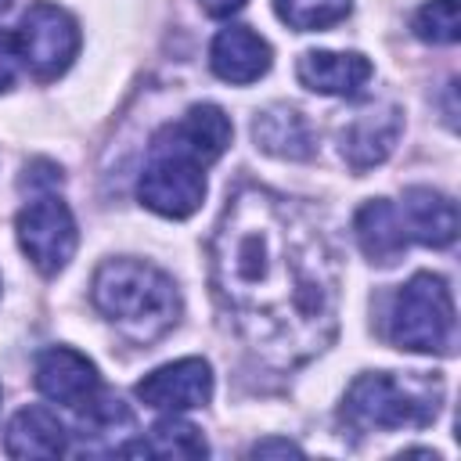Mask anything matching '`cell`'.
Segmentation results:
<instances>
[{
	"mask_svg": "<svg viewBox=\"0 0 461 461\" xmlns=\"http://www.w3.org/2000/svg\"><path fill=\"white\" fill-rule=\"evenodd\" d=\"M212 285L238 335L292 367L339 331V267L313 216L267 187H238L212 230Z\"/></svg>",
	"mask_w": 461,
	"mask_h": 461,
	"instance_id": "1",
	"label": "cell"
},
{
	"mask_svg": "<svg viewBox=\"0 0 461 461\" xmlns=\"http://www.w3.org/2000/svg\"><path fill=\"white\" fill-rule=\"evenodd\" d=\"M230 119L216 104H194L151 137L137 180L140 202L169 220L191 216L205 198V169L227 151Z\"/></svg>",
	"mask_w": 461,
	"mask_h": 461,
	"instance_id": "2",
	"label": "cell"
},
{
	"mask_svg": "<svg viewBox=\"0 0 461 461\" xmlns=\"http://www.w3.org/2000/svg\"><path fill=\"white\" fill-rule=\"evenodd\" d=\"M90 299L104 321L137 346L162 339L180 317V295L169 274L144 259H108L97 267Z\"/></svg>",
	"mask_w": 461,
	"mask_h": 461,
	"instance_id": "3",
	"label": "cell"
},
{
	"mask_svg": "<svg viewBox=\"0 0 461 461\" xmlns=\"http://www.w3.org/2000/svg\"><path fill=\"white\" fill-rule=\"evenodd\" d=\"M443 403L439 375L421 371H367L353 378L342 400V421L357 432H400L436 421Z\"/></svg>",
	"mask_w": 461,
	"mask_h": 461,
	"instance_id": "4",
	"label": "cell"
},
{
	"mask_svg": "<svg viewBox=\"0 0 461 461\" xmlns=\"http://www.w3.org/2000/svg\"><path fill=\"white\" fill-rule=\"evenodd\" d=\"M389 342L411 353L454 349V299L439 274H414L393 299Z\"/></svg>",
	"mask_w": 461,
	"mask_h": 461,
	"instance_id": "5",
	"label": "cell"
},
{
	"mask_svg": "<svg viewBox=\"0 0 461 461\" xmlns=\"http://www.w3.org/2000/svg\"><path fill=\"white\" fill-rule=\"evenodd\" d=\"M14 40H18L22 61L32 68L36 79H58L79 50V25L65 7L40 0L25 11Z\"/></svg>",
	"mask_w": 461,
	"mask_h": 461,
	"instance_id": "6",
	"label": "cell"
},
{
	"mask_svg": "<svg viewBox=\"0 0 461 461\" xmlns=\"http://www.w3.org/2000/svg\"><path fill=\"white\" fill-rule=\"evenodd\" d=\"M18 245L22 252L32 259V267L40 274H58L72 252H76V220L68 212V205L54 194H43L36 202H29L18 212Z\"/></svg>",
	"mask_w": 461,
	"mask_h": 461,
	"instance_id": "7",
	"label": "cell"
},
{
	"mask_svg": "<svg viewBox=\"0 0 461 461\" xmlns=\"http://www.w3.org/2000/svg\"><path fill=\"white\" fill-rule=\"evenodd\" d=\"M209 396H212V371H209V364L202 357L173 360V364L155 367L151 375H144L137 382V400L144 407L166 411V414L205 407Z\"/></svg>",
	"mask_w": 461,
	"mask_h": 461,
	"instance_id": "8",
	"label": "cell"
},
{
	"mask_svg": "<svg viewBox=\"0 0 461 461\" xmlns=\"http://www.w3.org/2000/svg\"><path fill=\"white\" fill-rule=\"evenodd\" d=\"M36 389L61 403V407H72V411H83L97 393H101V378H97V367L68 349V346H50L36 357V375H32Z\"/></svg>",
	"mask_w": 461,
	"mask_h": 461,
	"instance_id": "9",
	"label": "cell"
},
{
	"mask_svg": "<svg viewBox=\"0 0 461 461\" xmlns=\"http://www.w3.org/2000/svg\"><path fill=\"white\" fill-rule=\"evenodd\" d=\"M400 130H403L400 108H393V104L367 108V112L353 115L349 126L342 130V158L349 162L353 173H364V169L389 158Z\"/></svg>",
	"mask_w": 461,
	"mask_h": 461,
	"instance_id": "10",
	"label": "cell"
},
{
	"mask_svg": "<svg viewBox=\"0 0 461 461\" xmlns=\"http://www.w3.org/2000/svg\"><path fill=\"white\" fill-rule=\"evenodd\" d=\"M295 76L313 94L357 97L371 79V61L357 50H306L295 65Z\"/></svg>",
	"mask_w": 461,
	"mask_h": 461,
	"instance_id": "11",
	"label": "cell"
},
{
	"mask_svg": "<svg viewBox=\"0 0 461 461\" xmlns=\"http://www.w3.org/2000/svg\"><path fill=\"white\" fill-rule=\"evenodd\" d=\"M270 58H274L270 54V43L259 32H252L249 25H227V29H220L216 40H212V47H209L212 72L220 79H227V83H238V86L256 83L259 76H267Z\"/></svg>",
	"mask_w": 461,
	"mask_h": 461,
	"instance_id": "12",
	"label": "cell"
},
{
	"mask_svg": "<svg viewBox=\"0 0 461 461\" xmlns=\"http://www.w3.org/2000/svg\"><path fill=\"white\" fill-rule=\"evenodd\" d=\"M353 230H357V241L364 249V256L371 263H396L411 241L407 234V223H403V212L389 202V198H371L357 209L353 216Z\"/></svg>",
	"mask_w": 461,
	"mask_h": 461,
	"instance_id": "13",
	"label": "cell"
},
{
	"mask_svg": "<svg viewBox=\"0 0 461 461\" xmlns=\"http://www.w3.org/2000/svg\"><path fill=\"white\" fill-rule=\"evenodd\" d=\"M400 212H403L407 234L421 245L447 249L457 238V209L447 194H439L432 187H407Z\"/></svg>",
	"mask_w": 461,
	"mask_h": 461,
	"instance_id": "14",
	"label": "cell"
},
{
	"mask_svg": "<svg viewBox=\"0 0 461 461\" xmlns=\"http://www.w3.org/2000/svg\"><path fill=\"white\" fill-rule=\"evenodd\" d=\"M4 450L11 457H58L68 450V432L47 407H22L4 436Z\"/></svg>",
	"mask_w": 461,
	"mask_h": 461,
	"instance_id": "15",
	"label": "cell"
},
{
	"mask_svg": "<svg viewBox=\"0 0 461 461\" xmlns=\"http://www.w3.org/2000/svg\"><path fill=\"white\" fill-rule=\"evenodd\" d=\"M252 137L256 144L267 151V155H277V158H310L313 155V130L306 122V115H299L295 108L288 104H270L256 115L252 122Z\"/></svg>",
	"mask_w": 461,
	"mask_h": 461,
	"instance_id": "16",
	"label": "cell"
},
{
	"mask_svg": "<svg viewBox=\"0 0 461 461\" xmlns=\"http://www.w3.org/2000/svg\"><path fill=\"white\" fill-rule=\"evenodd\" d=\"M119 454H126V457H205L209 447H205V439H202V432L194 425H187L176 414H169L148 436L122 443Z\"/></svg>",
	"mask_w": 461,
	"mask_h": 461,
	"instance_id": "17",
	"label": "cell"
},
{
	"mask_svg": "<svg viewBox=\"0 0 461 461\" xmlns=\"http://www.w3.org/2000/svg\"><path fill=\"white\" fill-rule=\"evenodd\" d=\"M349 0H274V11L285 25H292L295 32H313V29H328L335 22H342L349 14Z\"/></svg>",
	"mask_w": 461,
	"mask_h": 461,
	"instance_id": "18",
	"label": "cell"
},
{
	"mask_svg": "<svg viewBox=\"0 0 461 461\" xmlns=\"http://www.w3.org/2000/svg\"><path fill=\"white\" fill-rule=\"evenodd\" d=\"M414 32L425 43H454L461 36L457 0H429L414 14Z\"/></svg>",
	"mask_w": 461,
	"mask_h": 461,
	"instance_id": "19",
	"label": "cell"
},
{
	"mask_svg": "<svg viewBox=\"0 0 461 461\" xmlns=\"http://www.w3.org/2000/svg\"><path fill=\"white\" fill-rule=\"evenodd\" d=\"M18 61H22V50H18V40L11 32L0 29V90H7L18 76Z\"/></svg>",
	"mask_w": 461,
	"mask_h": 461,
	"instance_id": "20",
	"label": "cell"
},
{
	"mask_svg": "<svg viewBox=\"0 0 461 461\" xmlns=\"http://www.w3.org/2000/svg\"><path fill=\"white\" fill-rule=\"evenodd\" d=\"M267 454H303V450L295 443H288V439H259L252 447V457H267Z\"/></svg>",
	"mask_w": 461,
	"mask_h": 461,
	"instance_id": "21",
	"label": "cell"
},
{
	"mask_svg": "<svg viewBox=\"0 0 461 461\" xmlns=\"http://www.w3.org/2000/svg\"><path fill=\"white\" fill-rule=\"evenodd\" d=\"M202 7H205L212 18H227V14H234V11H241L245 0H202Z\"/></svg>",
	"mask_w": 461,
	"mask_h": 461,
	"instance_id": "22",
	"label": "cell"
},
{
	"mask_svg": "<svg viewBox=\"0 0 461 461\" xmlns=\"http://www.w3.org/2000/svg\"><path fill=\"white\" fill-rule=\"evenodd\" d=\"M7 7H11V0H0V14H4V11H7Z\"/></svg>",
	"mask_w": 461,
	"mask_h": 461,
	"instance_id": "23",
	"label": "cell"
}]
</instances>
